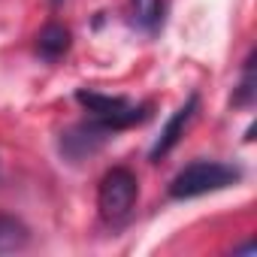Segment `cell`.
Listing matches in <instances>:
<instances>
[{"mask_svg":"<svg viewBox=\"0 0 257 257\" xmlns=\"http://www.w3.org/2000/svg\"><path fill=\"white\" fill-rule=\"evenodd\" d=\"M239 170L233 164H221V161H194L185 170L176 173V179L170 182V197L173 200H194L212 191H224L230 185L239 182Z\"/></svg>","mask_w":257,"mask_h":257,"instance_id":"obj_1","label":"cell"},{"mask_svg":"<svg viewBox=\"0 0 257 257\" xmlns=\"http://www.w3.org/2000/svg\"><path fill=\"white\" fill-rule=\"evenodd\" d=\"M76 103L109 131H124L134 127L140 121L149 118V106L134 103L127 97H112V94H100V91H76Z\"/></svg>","mask_w":257,"mask_h":257,"instance_id":"obj_2","label":"cell"},{"mask_svg":"<svg viewBox=\"0 0 257 257\" xmlns=\"http://www.w3.org/2000/svg\"><path fill=\"white\" fill-rule=\"evenodd\" d=\"M140 197V182L137 176L127 170V167H112L103 179H100V188H97V209L103 215V221L109 224H118L131 215L134 203Z\"/></svg>","mask_w":257,"mask_h":257,"instance_id":"obj_3","label":"cell"},{"mask_svg":"<svg viewBox=\"0 0 257 257\" xmlns=\"http://www.w3.org/2000/svg\"><path fill=\"white\" fill-rule=\"evenodd\" d=\"M109 127H103L100 121H85V124H73L70 131L61 134V152L73 161H82L85 155H94L106 140H109Z\"/></svg>","mask_w":257,"mask_h":257,"instance_id":"obj_4","label":"cell"},{"mask_svg":"<svg viewBox=\"0 0 257 257\" xmlns=\"http://www.w3.org/2000/svg\"><path fill=\"white\" fill-rule=\"evenodd\" d=\"M197 106H200V97L197 94H191L176 112H173V118L164 124V131H161V137L155 140V146H152V152H149V158L152 161H161L164 155H170L173 149H176V143L185 137V127L191 124V118L197 115Z\"/></svg>","mask_w":257,"mask_h":257,"instance_id":"obj_5","label":"cell"},{"mask_svg":"<svg viewBox=\"0 0 257 257\" xmlns=\"http://www.w3.org/2000/svg\"><path fill=\"white\" fill-rule=\"evenodd\" d=\"M67 49H70V31L64 28V25H46L43 31H40V37H37V52L46 58V61H58V58H64L67 55Z\"/></svg>","mask_w":257,"mask_h":257,"instance_id":"obj_6","label":"cell"},{"mask_svg":"<svg viewBox=\"0 0 257 257\" xmlns=\"http://www.w3.org/2000/svg\"><path fill=\"white\" fill-rule=\"evenodd\" d=\"M131 19L140 31L155 34L164 22V0H131Z\"/></svg>","mask_w":257,"mask_h":257,"instance_id":"obj_7","label":"cell"},{"mask_svg":"<svg viewBox=\"0 0 257 257\" xmlns=\"http://www.w3.org/2000/svg\"><path fill=\"white\" fill-rule=\"evenodd\" d=\"M28 239H31V233H28V227H25L19 218L0 215V254H10V251L25 248Z\"/></svg>","mask_w":257,"mask_h":257,"instance_id":"obj_8","label":"cell"},{"mask_svg":"<svg viewBox=\"0 0 257 257\" xmlns=\"http://www.w3.org/2000/svg\"><path fill=\"white\" fill-rule=\"evenodd\" d=\"M254 58H248V64H245V76H242V82H239V94H236V103L239 106H245V103H251V97H254Z\"/></svg>","mask_w":257,"mask_h":257,"instance_id":"obj_9","label":"cell"},{"mask_svg":"<svg viewBox=\"0 0 257 257\" xmlns=\"http://www.w3.org/2000/svg\"><path fill=\"white\" fill-rule=\"evenodd\" d=\"M52 4H55V7H58V4H64V0H52Z\"/></svg>","mask_w":257,"mask_h":257,"instance_id":"obj_10","label":"cell"}]
</instances>
